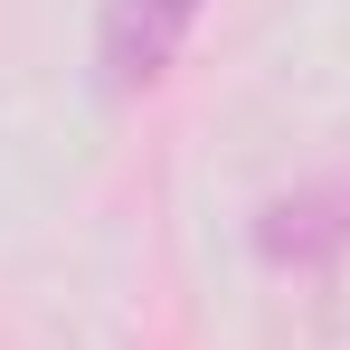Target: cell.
<instances>
[{"label":"cell","instance_id":"6da1fadb","mask_svg":"<svg viewBox=\"0 0 350 350\" xmlns=\"http://www.w3.org/2000/svg\"><path fill=\"white\" fill-rule=\"evenodd\" d=\"M189 19H199V0H105V29H95V57H105V85H114V95H133V85H152V76H161V66L180 57Z\"/></svg>","mask_w":350,"mask_h":350},{"label":"cell","instance_id":"7a4b0ae2","mask_svg":"<svg viewBox=\"0 0 350 350\" xmlns=\"http://www.w3.org/2000/svg\"><path fill=\"white\" fill-rule=\"evenodd\" d=\"M341 208H350L341 189L275 199V208H265V256H275V265H322V256H332V246L350 237V218H341Z\"/></svg>","mask_w":350,"mask_h":350}]
</instances>
